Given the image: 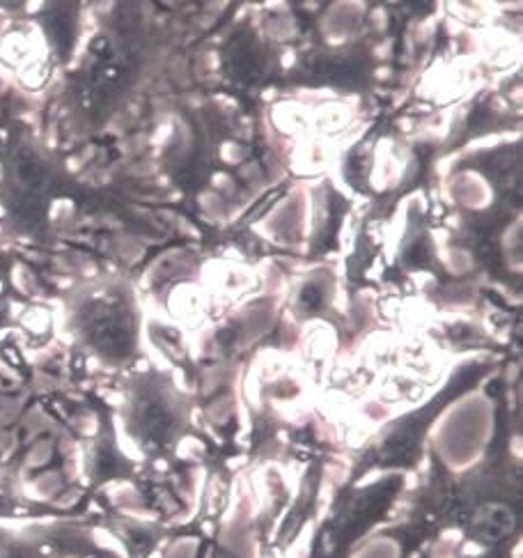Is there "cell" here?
<instances>
[{
  "mask_svg": "<svg viewBox=\"0 0 523 558\" xmlns=\"http://www.w3.org/2000/svg\"><path fill=\"white\" fill-rule=\"evenodd\" d=\"M301 304H303L305 308H317V306L321 304V290L315 288V286L305 288L303 294H301Z\"/></svg>",
  "mask_w": 523,
  "mask_h": 558,
  "instance_id": "6da1fadb",
  "label": "cell"
}]
</instances>
